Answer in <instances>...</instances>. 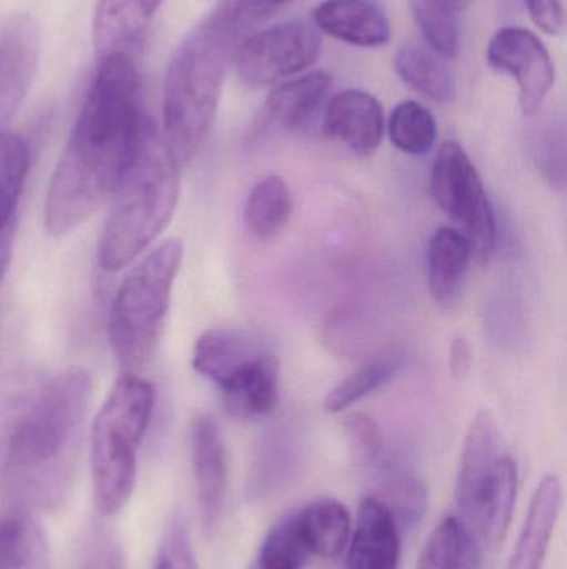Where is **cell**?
Here are the masks:
<instances>
[{"instance_id": "cell-1", "label": "cell", "mask_w": 567, "mask_h": 569, "mask_svg": "<svg viewBox=\"0 0 567 569\" xmlns=\"http://www.w3.org/2000/svg\"><path fill=\"white\" fill-rule=\"evenodd\" d=\"M99 60L47 189L43 222L52 237L69 236L110 202L149 120L133 57L113 53Z\"/></svg>"}, {"instance_id": "cell-34", "label": "cell", "mask_w": 567, "mask_h": 569, "mask_svg": "<svg viewBox=\"0 0 567 569\" xmlns=\"http://www.w3.org/2000/svg\"><path fill=\"white\" fill-rule=\"evenodd\" d=\"M350 455L356 465H372L383 450L382 428L365 413H350L343 420Z\"/></svg>"}, {"instance_id": "cell-12", "label": "cell", "mask_w": 567, "mask_h": 569, "mask_svg": "<svg viewBox=\"0 0 567 569\" xmlns=\"http://www.w3.org/2000/svg\"><path fill=\"white\" fill-rule=\"evenodd\" d=\"M323 133L348 147L355 156H373L385 133L382 103L365 90L346 89L335 93L326 102Z\"/></svg>"}, {"instance_id": "cell-14", "label": "cell", "mask_w": 567, "mask_h": 569, "mask_svg": "<svg viewBox=\"0 0 567 569\" xmlns=\"http://www.w3.org/2000/svg\"><path fill=\"white\" fill-rule=\"evenodd\" d=\"M316 29L350 46H385L392 39L386 10L378 0H323L313 10Z\"/></svg>"}, {"instance_id": "cell-37", "label": "cell", "mask_w": 567, "mask_h": 569, "mask_svg": "<svg viewBox=\"0 0 567 569\" xmlns=\"http://www.w3.org/2000/svg\"><path fill=\"white\" fill-rule=\"evenodd\" d=\"M290 2L292 0H225L220 6L223 7L230 23L235 27L240 39H242L243 33L250 27L275 16L280 9L288 6Z\"/></svg>"}, {"instance_id": "cell-7", "label": "cell", "mask_w": 567, "mask_h": 569, "mask_svg": "<svg viewBox=\"0 0 567 569\" xmlns=\"http://www.w3.org/2000/svg\"><path fill=\"white\" fill-rule=\"evenodd\" d=\"M518 495V468L503 448L495 417L482 410L466 433L456 477V505L463 521L486 547L498 548L508 535Z\"/></svg>"}, {"instance_id": "cell-22", "label": "cell", "mask_w": 567, "mask_h": 569, "mask_svg": "<svg viewBox=\"0 0 567 569\" xmlns=\"http://www.w3.org/2000/svg\"><path fill=\"white\" fill-rule=\"evenodd\" d=\"M295 520L310 555L335 558L348 545L352 517L342 501L333 498L312 501L295 515Z\"/></svg>"}, {"instance_id": "cell-23", "label": "cell", "mask_w": 567, "mask_h": 569, "mask_svg": "<svg viewBox=\"0 0 567 569\" xmlns=\"http://www.w3.org/2000/svg\"><path fill=\"white\" fill-rule=\"evenodd\" d=\"M302 451L288 435H272L263 445L250 473V500H269L282 493L298 475Z\"/></svg>"}, {"instance_id": "cell-32", "label": "cell", "mask_w": 567, "mask_h": 569, "mask_svg": "<svg viewBox=\"0 0 567 569\" xmlns=\"http://www.w3.org/2000/svg\"><path fill=\"white\" fill-rule=\"evenodd\" d=\"M392 365L385 361H372L353 371L346 380L336 385L325 400L326 413H342L352 405L358 403L363 398L382 387L392 377Z\"/></svg>"}, {"instance_id": "cell-38", "label": "cell", "mask_w": 567, "mask_h": 569, "mask_svg": "<svg viewBox=\"0 0 567 569\" xmlns=\"http://www.w3.org/2000/svg\"><path fill=\"white\" fill-rule=\"evenodd\" d=\"M326 347L343 355H353L363 340L362 323L352 310H336L325 325Z\"/></svg>"}, {"instance_id": "cell-20", "label": "cell", "mask_w": 567, "mask_h": 569, "mask_svg": "<svg viewBox=\"0 0 567 569\" xmlns=\"http://www.w3.org/2000/svg\"><path fill=\"white\" fill-rule=\"evenodd\" d=\"M330 89L332 77L323 70L303 73L280 83L266 97L263 126L286 132L306 126L325 103Z\"/></svg>"}, {"instance_id": "cell-9", "label": "cell", "mask_w": 567, "mask_h": 569, "mask_svg": "<svg viewBox=\"0 0 567 569\" xmlns=\"http://www.w3.org/2000/svg\"><path fill=\"white\" fill-rule=\"evenodd\" d=\"M316 27L290 20L242 36L232 53L236 76L249 87H266L305 72L322 53Z\"/></svg>"}, {"instance_id": "cell-3", "label": "cell", "mask_w": 567, "mask_h": 569, "mask_svg": "<svg viewBox=\"0 0 567 569\" xmlns=\"http://www.w3.org/2000/svg\"><path fill=\"white\" fill-rule=\"evenodd\" d=\"M179 196L180 162L155 123L146 120L135 157L109 202L99 266L119 272L136 262L169 226Z\"/></svg>"}, {"instance_id": "cell-16", "label": "cell", "mask_w": 567, "mask_h": 569, "mask_svg": "<svg viewBox=\"0 0 567 569\" xmlns=\"http://www.w3.org/2000/svg\"><path fill=\"white\" fill-rule=\"evenodd\" d=\"M163 0H99L92 22V42L99 59L130 53L143 39Z\"/></svg>"}, {"instance_id": "cell-15", "label": "cell", "mask_w": 567, "mask_h": 569, "mask_svg": "<svg viewBox=\"0 0 567 569\" xmlns=\"http://www.w3.org/2000/svg\"><path fill=\"white\" fill-rule=\"evenodd\" d=\"M402 557L399 528L392 511L375 497L360 503L355 535L350 543L348 569H396Z\"/></svg>"}, {"instance_id": "cell-28", "label": "cell", "mask_w": 567, "mask_h": 569, "mask_svg": "<svg viewBox=\"0 0 567 569\" xmlns=\"http://www.w3.org/2000/svg\"><path fill=\"white\" fill-rule=\"evenodd\" d=\"M0 569H50L45 537L29 517L0 520Z\"/></svg>"}, {"instance_id": "cell-21", "label": "cell", "mask_w": 567, "mask_h": 569, "mask_svg": "<svg viewBox=\"0 0 567 569\" xmlns=\"http://www.w3.org/2000/svg\"><path fill=\"white\" fill-rule=\"evenodd\" d=\"M220 391L225 410L233 418L266 417L280 401L279 360L269 351L230 378Z\"/></svg>"}, {"instance_id": "cell-31", "label": "cell", "mask_w": 567, "mask_h": 569, "mask_svg": "<svg viewBox=\"0 0 567 569\" xmlns=\"http://www.w3.org/2000/svg\"><path fill=\"white\" fill-rule=\"evenodd\" d=\"M310 551L296 527L295 515L283 518L266 535L255 563L260 569H302Z\"/></svg>"}, {"instance_id": "cell-25", "label": "cell", "mask_w": 567, "mask_h": 569, "mask_svg": "<svg viewBox=\"0 0 567 569\" xmlns=\"http://www.w3.org/2000/svg\"><path fill=\"white\" fill-rule=\"evenodd\" d=\"M395 70L409 89L416 90L426 99L439 103L455 100V77L438 53L416 46L403 47L396 53Z\"/></svg>"}, {"instance_id": "cell-43", "label": "cell", "mask_w": 567, "mask_h": 569, "mask_svg": "<svg viewBox=\"0 0 567 569\" xmlns=\"http://www.w3.org/2000/svg\"><path fill=\"white\" fill-rule=\"evenodd\" d=\"M249 569H260V568H259V565H256L255 561H253V563L250 565Z\"/></svg>"}, {"instance_id": "cell-29", "label": "cell", "mask_w": 567, "mask_h": 569, "mask_svg": "<svg viewBox=\"0 0 567 569\" xmlns=\"http://www.w3.org/2000/svg\"><path fill=\"white\" fill-rule=\"evenodd\" d=\"M393 146L408 156H425L435 147L438 126L435 117L416 100H403L388 120Z\"/></svg>"}, {"instance_id": "cell-6", "label": "cell", "mask_w": 567, "mask_h": 569, "mask_svg": "<svg viewBox=\"0 0 567 569\" xmlns=\"http://www.w3.org/2000/svg\"><path fill=\"white\" fill-rule=\"evenodd\" d=\"M182 260L183 243L165 240L145 253L117 288L107 335L113 355L129 373L149 365L159 348Z\"/></svg>"}, {"instance_id": "cell-40", "label": "cell", "mask_w": 567, "mask_h": 569, "mask_svg": "<svg viewBox=\"0 0 567 569\" xmlns=\"http://www.w3.org/2000/svg\"><path fill=\"white\" fill-rule=\"evenodd\" d=\"M473 350L465 337H456L449 351V368L456 380H463L472 371Z\"/></svg>"}, {"instance_id": "cell-39", "label": "cell", "mask_w": 567, "mask_h": 569, "mask_svg": "<svg viewBox=\"0 0 567 569\" xmlns=\"http://www.w3.org/2000/svg\"><path fill=\"white\" fill-rule=\"evenodd\" d=\"M526 9L535 26L548 36H559L565 30L566 13L563 0H525Z\"/></svg>"}, {"instance_id": "cell-24", "label": "cell", "mask_w": 567, "mask_h": 569, "mask_svg": "<svg viewBox=\"0 0 567 569\" xmlns=\"http://www.w3.org/2000/svg\"><path fill=\"white\" fill-rule=\"evenodd\" d=\"M482 548L458 517H446L423 547L416 569H482Z\"/></svg>"}, {"instance_id": "cell-27", "label": "cell", "mask_w": 567, "mask_h": 569, "mask_svg": "<svg viewBox=\"0 0 567 569\" xmlns=\"http://www.w3.org/2000/svg\"><path fill=\"white\" fill-rule=\"evenodd\" d=\"M29 147L22 137L0 130V239L16 229L17 207L29 172Z\"/></svg>"}, {"instance_id": "cell-8", "label": "cell", "mask_w": 567, "mask_h": 569, "mask_svg": "<svg viewBox=\"0 0 567 569\" xmlns=\"http://www.w3.org/2000/svg\"><path fill=\"white\" fill-rule=\"evenodd\" d=\"M436 206L463 227L473 260L489 262L496 249V217L475 163L458 142L443 143L432 169Z\"/></svg>"}, {"instance_id": "cell-4", "label": "cell", "mask_w": 567, "mask_h": 569, "mask_svg": "<svg viewBox=\"0 0 567 569\" xmlns=\"http://www.w3.org/2000/svg\"><path fill=\"white\" fill-rule=\"evenodd\" d=\"M239 39L220 6L183 39L170 60L162 133L180 166L196 156L212 130Z\"/></svg>"}, {"instance_id": "cell-11", "label": "cell", "mask_w": 567, "mask_h": 569, "mask_svg": "<svg viewBox=\"0 0 567 569\" xmlns=\"http://www.w3.org/2000/svg\"><path fill=\"white\" fill-rule=\"evenodd\" d=\"M39 59V22L30 13H13L0 26V122L26 99Z\"/></svg>"}, {"instance_id": "cell-42", "label": "cell", "mask_w": 567, "mask_h": 569, "mask_svg": "<svg viewBox=\"0 0 567 569\" xmlns=\"http://www.w3.org/2000/svg\"><path fill=\"white\" fill-rule=\"evenodd\" d=\"M443 6L448 7V9L455 10L456 13L462 12L465 7H468L473 0H439Z\"/></svg>"}, {"instance_id": "cell-41", "label": "cell", "mask_w": 567, "mask_h": 569, "mask_svg": "<svg viewBox=\"0 0 567 569\" xmlns=\"http://www.w3.org/2000/svg\"><path fill=\"white\" fill-rule=\"evenodd\" d=\"M13 239H16V229L10 230L0 239V284L6 279L7 270H9L10 262H12Z\"/></svg>"}, {"instance_id": "cell-18", "label": "cell", "mask_w": 567, "mask_h": 569, "mask_svg": "<svg viewBox=\"0 0 567 569\" xmlns=\"http://www.w3.org/2000/svg\"><path fill=\"white\" fill-rule=\"evenodd\" d=\"M269 351L260 338L246 331L212 328L195 341L192 365L202 377L220 388Z\"/></svg>"}, {"instance_id": "cell-33", "label": "cell", "mask_w": 567, "mask_h": 569, "mask_svg": "<svg viewBox=\"0 0 567 569\" xmlns=\"http://www.w3.org/2000/svg\"><path fill=\"white\" fill-rule=\"evenodd\" d=\"M386 500H379L395 518L399 531L413 530L422 523L428 508V491L415 478L392 481L385 490Z\"/></svg>"}, {"instance_id": "cell-26", "label": "cell", "mask_w": 567, "mask_h": 569, "mask_svg": "<svg viewBox=\"0 0 567 569\" xmlns=\"http://www.w3.org/2000/svg\"><path fill=\"white\" fill-rule=\"evenodd\" d=\"M292 212V192L285 180L279 176L265 177L253 187L246 199V229L256 239H273L285 229Z\"/></svg>"}, {"instance_id": "cell-5", "label": "cell", "mask_w": 567, "mask_h": 569, "mask_svg": "<svg viewBox=\"0 0 567 569\" xmlns=\"http://www.w3.org/2000/svg\"><path fill=\"white\" fill-rule=\"evenodd\" d=\"M155 410V388L136 373L115 381L90 431L93 501L103 517L119 513L132 497L136 461Z\"/></svg>"}, {"instance_id": "cell-13", "label": "cell", "mask_w": 567, "mask_h": 569, "mask_svg": "<svg viewBox=\"0 0 567 569\" xmlns=\"http://www.w3.org/2000/svg\"><path fill=\"white\" fill-rule=\"evenodd\" d=\"M193 477L200 518L212 533L222 517L226 495V455L219 425L209 415H200L190 428Z\"/></svg>"}, {"instance_id": "cell-2", "label": "cell", "mask_w": 567, "mask_h": 569, "mask_svg": "<svg viewBox=\"0 0 567 569\" xmlns=\"http://www.w3.org/2000/svg\"><path fill=\"white\" fill-rule=\"evenodd\" d=\"M92 390L89 370L67 368L20 415L3 458V481L13 498L39 507L62 500L75 470Z\"/></svg>"}, {"instance_id": "cell-35", "label": "cell", "mask_w": 567, "mask_h": 569, "mask_svg": "<svg viewBox=\"0 0 567 569\" xmlns=\"http://www.w3.org/2000/svg\"><path fill=\"white\" fill-rule=\"evenodd\" d=\"M79 569H129L125 550L112 530L102 525L90 530Z\"/></svg>"}, {"instance_id": "cell-10", "label": "cell", "mask_w": 567, "mask_h": 569, "mask_svg": "<svg viewBox=\"0 0 567 569\" xmlns=\"http://www.w3.org/2000/svg\"><path fill=\"white\" fill-rule=\"evenodd\" d=\"M486 57L493 69L518 83L522 112L536 116L556 80L555 63L539 37L523 27H505L493 37Z\"/></svg>"}, {"instance_id": "cell-36", "label": "cell", "mask_w": 567, "mask_h": 569, "mask_svg": "<svg viewBox=\"0 0 567 569\" xmlns=\"http://www.w3.org/2000/svg\"><path fill=\"white\" fill-rule=\"evenodd\" d=\"M152 569H199L182 518H173L166 527Z\"/></svg>"}, {"instance_id": "cell-19", "label": "cell", "mask_w": 567, "mask_h": 569, "mask_svg": "<svg viewBox=\"0 0 567 569\" xmlns=\"http://www.w3.org/2000/svg\"><path fill=\"white\" fill-rule=\"evenodd\" d=\"M472 262V247L462 230L442 227L433 233L428 243L429 293L442 310L458 307Z\"/></svg>"}, {"instance_id": "cell-30", "label": "cell", "mask_w": 567, "mask_h": 569, "mask_svg": "<svg viewBox=\"0 0 567 569\" xmlns=\"http://www.w3.org/2000/svg\"><path fill=\"white\" fill-rule=\"evenodd\" d=\"M413 13L419 30L433 52L442 59H455L462 49L458 13L439 0H412Z\"/></svg>"}, {"instance_id": "cell-17", "label": "cell", "mask_w": 567, "mask_h": 569, "mask_svg": "<svg viewBox=\"0 0 567 569\" xmlns=\"http://www.w3.org/2000/svg\"><path fill=\"white\" fill-rule=\"evenodd\" d=\"M563 505L558 475H546L536 488L522 533L506 569H543Z\"/></svg>"}]
</instances>
